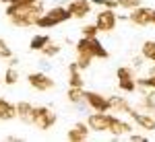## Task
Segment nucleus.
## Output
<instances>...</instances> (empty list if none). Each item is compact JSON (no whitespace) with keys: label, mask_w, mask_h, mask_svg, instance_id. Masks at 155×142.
<instances>
[{"label":"nucleus","mask_w":155,"mask_h":142,"mask_svg":"<svg viewBox=\"0 0 155 142\" xmlns=\"http://www.w3.org/2000/svg\"><path fill=\"white\" fill-rule=\"evenodd\" d=\"M120 8H126V11H132V8H137V6H141L143 4V0H118Z\"/></svg>","instance_id":"26"},{"label":"nucleus","mask_w":155,"mask_h":142,"mask_svg":"<svg viewBox=\"0 0 155 142\" xmlns=\"http://www.w3.org/2000/svg\"><path fill=\"white\" fill-rule=\"evenodd\" d=\"M66 95H68V101H71L72 105L83 103V101H85V89H79V87H71Z\"/></svg>","instance_id":"19"},{"label":"nucleus","mask_w":155,"mask_h":142,"mask_svg":"<svg viewBox=\"0 0 155 142\" xmlns=\"http://www.w3.org/2000/svg\"><path fill=\"white\" fill-rule=\"evenodd\" d=\"M128 140H132V142H145L147 138L141 136V134H128Z\"/></svg>","instance_id":"30"},{"label":"nucleus","mask_w":155,"mask_h":142,"mask_svg":"<svg viewBox=\"0 0 155 142\" xmlns=\"http://www.w3.org/2000/svg\"><path fill=\"white\" fill-rule=\"evenodd\" d=\"M85 101L89 103V107L93 111H110L112 109L110 97H104V95L95 93V91H85Z\"/></svg>","instance_id":"8"},{"label":"nucleus","mask_w":155,"mask_h":142,"mask_svg":"<svg viewBox=\"0 0 155 142\" xmlns=\"http://www.w3.org/2000/svg\"><path fill=\"white\" fill-rule=\"evenodd\" d=\"M153 25H155V19H153Z\"/></svg>","instance_id":"35"},{"label":"nucleus","mask_w":155,"mask_h":142,"mask_svg":"<svg viewBox=\"0 0 155 142\" xmlns=\"http://www.w3.org/2000/svg\"><path fill=\"white\" fill-rule=\"evenodd\" d=\"M128 115L132 118V121L139 126V128H143L147 132H153L155 130V118L151 113H143V111H139V109H128Z\"/></svg>","instance_id":"10"},{"label":"nucleus","mask_w":155,"mask_h":142,"mask_svg":"<svg viewBox=\"0 0 155 142\" xmlns=\"http://www.w3.org/2000/svg\"><path fill=\"white\" fill-rule=\"evenodd\" d=\"M91 60H93V54L89 49H77V64H79L81 70L91 66Z\"/></svg>","instance_id":"18"},{"label":"nucleus","mask_w":155,"mask_h":142,"mask_svg":"<svg viewBox=\"0 0 155 142\" xmlns=\"http://www.w3.org/2000/svg\"><path fill=\"white\" fill-rule=\"evenodd\" d=\"M97 33H99V29H97V25H85L83 27V35L85 37H97Z\"/></svg>","instance_id":"28"},{"label":"nucleus","mask_w":155,"mask_h":142,"mask_svg":"<svg viewBox=\"0 0 155 142\" xmlns=\"http://www.w3.org/2000/svg\"><path fill=\"white\" fill-rule=\"evenodd\" d=\"M39 52H41V56H46V58H54V56H58V54H60V46L50 41V43H46Z\"/></svg>","instance_id":"22"},{"label":"nucleus","mask_w":155,"mask_h":142,"mask_svg":"<svg viewBox=\"0 0 155 142\" xmlns=\"http://www.w3.org/2000/svg\"><path fill=\"white\" fill-rule=\"evenodd\" d=\"M17 80H19V72H17V68H15V66H8L6 72H4V83L8 84V87H12Z\"/></svg>","instance_id":"23"},{"label":"nucleus","mask_w":155,"mask_h":142,"mask_svg":"<svg viewBox=\"0 0 155 142\" xmlns=\"http://www.w3.org/2000/svg\"><path fill=\"white\" fill-rule=\"evenodd\" d=\"M89 52L93 54V58H99V60H106L107 56H110L106 46H104L97 37H89Z\"/></svg>","instance_id":"15"},{"label":"nucleus","mask_w":155,"mask_h":142,"mask_svg":"<svg viewBox=\"0 0 155 142\" xmlns=\"http://www.w3.org/2000/svg\"><path fill=\"white\" fill-rule=\"evenodd\" d=\"M91 4H95V6H104V8H120L118 0H91Z\"/></svg>","instance_id":"25"},{"label":"nucleus","mask_w":155,"mask_h":142,"mask_svg":"<svg viewBox=\"0 0 155 142\" xmlns=\"http://www.w3.org/2000/svg\"><path fill=\"white\" fill-rule=\"evenodd\" d=\"M15 118H17V105H12L11 101L0 97V119L8 121V119H15Z\"/></svg>","instance_id":"14"},{"label":"nucleus","mask_w":155,"mask_h":142,"mask_svg":"<svg viewBox=\"0 0 155 142\" xmlns=\"http://www.w3.org/2000/svg\"><path fill=\"white\" fill-rule=\"evenodd\" d=\"M37 66H39V70H41V72H48V74H50L52 70H54V66L50 64V60L46 58V56H44V58H41L39 62H37Z\"/></svg>","instance_id":"29"},{"label":"nucleus","mask_w":155,"mask_h":142,"mask_svg":"<svg viewBox=\"0 0 155 142\" xmlns=\"http://www.w3.org/2000/svg\"><path fill=\"white\" fill-rule=\"evenodd\" d=\"M31 124L39 128V130H50L56 124V113L46 105H33V113H31Z\"/></svg>","instance_id":"3"},{"label":"nucleus","mask_w":155,"mask_h":142,"mask_svg":"<svg viewBox=\"0 0 155 142\" xmlns=\"http://www.w3.org/2000/svg\"><path fill=\"white\" fill-rule=\"evenodd\" d=\"M50 43V37L48 35H41V33H37V35L31 37V41H29V49H33V52H39L41 47Z\"/></svg>","instance_id":"21"},{"label":"nucleus","mask_w":155,"mask_h":142,"mask_svg":"<svg viewBox=\"0 0 155 142\" xmlns=\"http://www.w3.org/2000/svg\"><path fill=\"white\" fill-rule=\"evenodd\" d=\"M52 2H54V6H66L71 0H52Z\"/></svg>","instance_id":"31"},{"label":"nucleus","mask_w":155,"mask_h":142,"mask_svg":"<svg viewBox=\"0 0 155 142\" xmlns=\"http://www.w3.org/2000/svg\"><path fill=\"white\" fill-rule=\"evenodd\" d=\"M8 64H11V66H17V64H19V58H17V56H11V58H8Z\"/></svg>","instance_id":"32"},{"label":"nucleus","mask_w":155,"mask_h":142,"mask_svg":"<svg viewBox=\"0 0 155 142\" xmlns=\"http://www.w3.org/2000/svg\"><path fill=\"white\" fill-rule=\"evenodd\" d=\"M116 23H118V14L114 12V8H104L95 14V25L99 31L110 33V31L116 29Z\"/></svg>","instance_id":"6"},{"label":"nucleus","mask_w":155,"mask_h":142,"mask_svg":"<svg viewBox=\"0 0 155 142\" xmlns=\"http://www.w3.org/2000/svg\"><path fill=\"white\" fill-rule=\"evenodd\" d=\"M66 6L71 11L72 19H85L91 12V0H71Z\"/></svg>","instance_id":"11"},{"label":"nucleus","mask_w":155,"mask_h":142,"mask_svg":"<svg viewBox=\"0 0 155 142\" xmlns=\"http://www.w3.org/2000/svg\"><path fill=\"white\" fill-rule=\"evenodd\" d=\"M116 76H118V84H120L122 91H128V93L137 91V78H134V74H132V70L128 66L118 68L116 70Z\"/></svg>","instance_id":"9"},{"label":"nucleus","mask_w":155,"mask_h":142,"mask_svg":"<svg viewBox=\"0 0 155 142\" xmlns=\"http://www.w3.org/2000/svg\"><path fill=\"white\" fill-rule=\"evenodd\" d=\"M151 60H153V62H155V56H153V58H151Z\"/></svg>","instance_id":"34"},{"label":"nucleus","mask_w":155,"mask_h":142,"mask_svg":"<svg viewBox=\"0 0 155 142\" xmlns=\"http://www.w3.org/2000/svg\"><path fill=\"white\" fill-rule=\"evenodd\" d=\"M79 70H81V68H79L77 62L68 66V83H71V87H79V89H83L85 80H83V76H81V72H79Z\"/></svg>","instance_id":"17"},{"label":"nucleus","mask_w":155,"mask_h":142,"mask_svg":"<svg viewBox=\"0 0 155 142\" xmlns=\"http://www.w3.org/2000/svg\"><path fill=\"white\" fill-rule=\"evenodd\" d=\"M12 56V49L8 47V43L4 39H0V60H8Z\"/></svg>","instance_id":"27"},{"label":"nucleus","mask_w":155,"mask_h":142,"mask_svg":"<svg viewBox=\"0 0 155 142\" xmlns=\"http://www.w3.org/2000/svg\"><path fill=\"white\" fill-rule=\"evenodd\" d=\"M107 132H112V136H122V134H130L132 126L128 124V121H124V119L112 115V119H110V130Z\"/></svg>","instance_id":"12"},{"label":"nucleus","mask_w":155,"mask_h":142,"mask_svg":"<svg viewBox=\"0 0 155 142\" xmlns=\"http://www.w3.org/2000/svg\"><path fill=\"white\" fill-rule=\"evenodd\" d=\"M110 105H112V109H116V111H124V113H128V109H130V105H128V101L124 99V97H110Z\"/></svg>","instance_id":"20"},{"label":"nucleus","mask_w":155,"mask_h":142,"mask_svg":"<svg viewBox=\"0 0 155 142\" xmlns=\"http://www.w3.org/2000/svg\"><path fill=\"white\" fill-rule=\"evenodd\" d=\"M153 19H155V11L153 8H149V6H137V8H132L130 14H128V21L134 25H139V27H147V25H153Z\"/></svg>","instance_id":"5"},{"label":"nucleus","mask_w":155,"mask_h":142,"mask_svg":"<svg viewBox=\"0 0 155 142\" xmlns=\"http://www.w3.org/2000/svg\"><path fill=\"white\" fill-rule=\"evenodd\" d=\"M44 12V0H25L6 4V17L15 27H33Z\"/></svg>","instance_id":"1"},{"label":"nucleus","mask_w":155,"mask_h":142,"mask_svg":"<svg viewBox=\"0 0 155 142\" xmlns=\"http://www.w3.org/2000/svg\"><path fill=\"white\" fill-rule=\"evenodd\" d=\"M110 119L112 115L107 111H95L87 115V126L91 132H107L110 130Z\"/></svg>","instance_id":"7"},{"label":"nucleus","mask_w":155,"mask_h":142,"mask_svg":"<svg viewBox=\"0 0 155 142\" xmlns=\"http://www.w3.org/2000/svg\"><path fill=\"white\" fill-rule=\"evenodd\" d=\"M141 54H143V58H147V60H151L155 56V41H153V39H149V41H145V43H143Z\"/></svg>","instance_id":"24"},{"label":"nucleus","mask_w":155,"mask_h":142,"mask_svg":"<svg viewBox=\"0 0 155 142\" xmlns=\"http://www.w3.org/2000/svg\"><path fill=\"white\" fill-rule=\"evenodd\" d=\"M89 126L87 124H74L71 130H68V140H72V142H83V140H87L89 138Z\"/></svg>","instance_id":"13"},{"label":"nucleus","mask_w":155,"mask_h":142,"mask_svg":"<svg viewBox=\"0 0 155 142\" xmlns=\"http://www.w3.org/2000/svg\"><path fill=\"white\" fill-rule=\"evenodd\" d=\"M31 113H33V105L29 101H19L17 103V118L25 121V124H31Z\"/></svg>","instance_id":"16"},{"label":"nucleus","mask_w":155,"mask_h":142,"mask_svg":"<svg viewBox=\"0 0 155 142\" xmlns=\"http://www.w3.org/2000/svg\"><path fill=\"white\" fill-rule=\"evenodd\" d=\"M2 2H6V4H15V2H25V0H2Z\"/></svg>","instance_id":"33"},{"label":"nucleus","mask_w":155,"mask_h":142,"mask_svg":"<svg viewBox=\"0 0 155 142\" xmlns=\"http://www.w3.org/2000/svg\"><path fill=\"white\" fill-rule=\"evenodd\" d=\"M68 19H72L68 6H54V8L46 11L37 19L35 27H39V29H50V27H56V25H60V23H66Z\"/></svg>","instance_id":"2"},{"label":"nucleus","mask_w":155,"mask_h":142,"mask_svg":"<svg viewBox=\"0 0 155 142\" xmlns=\"http://www.w3.org/2000/svg\"><path fill=\"white\" fill-rule=\"evenodd\" d=\"M27 83H29V87H33L35 91H52L56 87V80L50 76L48 72H41V70L27 74Z\"/></svg>","instance_id":"4"}]
</instances>
